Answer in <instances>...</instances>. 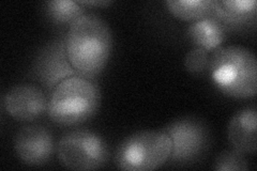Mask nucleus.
<instances>
[{"label": "nucleus", "mask_w": 257, "mask_h": 171, "mask_svg": "<svg viewBox=\"0 0 257 171\" xmlns=\"http://www.w3.org/2000/svg\"><path fill=\"white\" fill-rule=\"evenodd\" d=\"M64 47L77 74L93 78L108 62L112 50L111 30L99 15L85 12L70 25Z\"/></svg>", "instance_id": "1"}, {"label": "nucleus", "mask_w": 257, "mask_h": 171, "mask_svg": "<svg viewBox=\"0 0 257 171\" xmlns=\"http://www.w3.org/2000/svg\"><path fill=\"white\" fill-rule=\"evenodd\" d=\"M213 85L229 97H254L257 89V62L248 48L232 44L215 50L209 61Z\"/></svg>", "instance_id": "2"}, {"label": "nucleus", "mask_w": 257, "mask_h": 171, "mask_svg": "<svg viewBox=\"0 0 257 171\" xmlns=\"http://www.w3.org/2000/svg\"><path fill=\"white\" fill-rule=\"evenodd\" d=\"M100 102L99 87L92 78L76 74L62 80L53 89L47 113L59 125H79L95 115Z\"/></svg>", "instance_id": "3"}, {"label": "nucleus", "mask_w": 257, "mask_h": 171, "mask_svg": "<svg viewBox=\"0 0 257 171\" xmlns=\"http://www.w3.org/2000/svg\"><path fill=\"white\" fill-rule=\"evenodd\" d=\"M172 140L163 131L136 132L117 146L115 165L127 171H150L163 166L170 160Z\"/></svg>", "instance_id": "4"}, {"label": "nucleus", "mask_w": 257, "mask_h": 171, "mask_svg": "<svg viewBox=\"0 0 257 171\" xmlns=\"http://www.w3.org/2000/svg\"><path fill=\"white\" fill-rule=\"evenodd\" d=\"M60 164L70 170H95L106 165L108 145L89 129H74L64 134L57 144Z\"/></svg>", "instance_id": "5"}, {"label": "nucleus", "mask_w": 257, "mask_h": 171, "mask_svg": "<svg viewBox=\"0 0 257 171\" xmlns=\"http://www.w3.org/2000/svg\"><path fill=\"white\" fill-rule=\"evenodd\" d=\"M172 140L170 159L191 162L198 159L209 144V132L202 121L195 118L176 120L162 129Z\"/></svg>", "instance_id": "6"}, {"label": "nucleus", "mask_w": 257, "mask_h": 171, "mask_svg": "<svg viewBox=\"0 0 257 171\" xmlns=\"http://www.w3.org/2000/svg\"><path fill=\"white\" fill-rule=\"evenodd\" d=\"M16 156L27 166H43L54 153V138L48 129L41 125L24 126L14 137Z\"/></svg>", "instance_id": "7"}, {"label": "nucleus", "mask_w": 257, "mask_h": 171, "mask_svg": "<svg viewBox=\"0 0 257 171\" xmlns=\"http://www.w3.org/2000/svg\"><path fill=\"white\" fill-rule=\"evenodd\" d=\"M4 107L13 119L30 122L47 111L48 100L42 89L38 86L20 84L6 93Z\"/></svg>", "instance_id": "8"}, {"label": "nucleus", "mask_w": 257, "mask_h": 171, "mask_svg": "<svg viewBox=\"0 0 257 171\" xmlns=\"http://www.w3.org/2000/svg\"><path fill=\"white\" fill-rule=\"evenodd\" d=\"M34 71L40 83L52 90L62 80L77 74L68 59L64 39L53 41L43 48L38 56Z\"/></svg>", "instance_id": "9"}, {"label": "nucleus", "mask_w": 257, "mask_h": 171, "mask_svg": "<svg viewBox=\"0 0 257 171\" xmlns=\"http://www.w3.org/2000/svg\"><path fill=\"white\" fill-rule=\"evenodd\" d=\"M256 107L248 106L236 112L229 121L227 136L235 150L254 155L256 152Z\"/></svg>", "instance_id": "10"}, {"label": "nucleus", "mask_w": 257, "mask_h": 171, "mask_svg": "<svg viewBox=\"0 0 257 171\" xmlns=\"http://www.w3.org/2000/svg\"><path fill=\"white\" fill-rule=\"evenodd\" d=\"M210 16L219 21L225 29H240L250 26L256 18L255 0H213Z\"/></svg>", "instance_id": "11"}, {"label": "nucleus", "mask_w": 257, "mask_h": 171, "mask_svg": "<svg viewBox=\"0 0 257 171\" xmlns=\"http://www.w3.org/2000/svg\"><path fill=\"white\" fill-rule=\"evenodd\" d=\"M187 35L194 47L203 48L209 53L221 47L226 39V29L212 16H207L193 22L187 29Z\"/></svg>", "instance_id": "12"}, {"label": "nucleus", "mask_w": 257, "mask_h": 171, "mask_svg": "<svg viewBox=\"0 0 257 171\" xmlns=\"http://www.w3.org/2000/svg\"><path fill=\"white\" fill-rule=\"evenodd\" d=\"M165 5L175 18L195 22L210 16L213 0H167Z\"/></svg>", "instance_id": "13"}, {"label": "nucleus", "mask_w": 257, "mask_h": 171, "mask_svg": "<svg viewBox=\"0 0 257 171\" xmlns=\"http://www.w3.org/2000/svg\"><path fill=\"white\" fill-rule=\"evenodd\" d=\"M45 7L48 18L57 24L71 25L85 13L84 7L73 0H51Z\"/></svg>", "instance_id": "14"}, {"label": "nucleus", "mask_w": 257, "mask_h": 171, "mask_svg": "<svg viewBox=\"0 0 257 171\" xmlns=\"http://www.w3.org/2000/svg\"><path fill=\"white\" fill-rule=\"evenodd\" d=\"M213 169L218 171H246L248 165L244 154L234 149L220 153L214 159Z\"/></svg>", "instance_id": "15"}, {"label": "nucleus", "mask_w": 257, "mask_h": 171, "mask_svg": "<svg viewBox=\"0 0 257 171\" xmlns=\"http://www.w3.org/2000/svg\"><path fill=\"white\" fill-rule=\"evenodd\" d=\"M210 56L203 48L193 47L186 55L184 58V67L193 74H200L209 68Z\"/></svg>", "instance_id": "16"}, {"label": "nucleus", "mask_w": 257, "mask_h": 171, "mask_svg": "<svg viewBox=\"0 0 257 171\" xmlns=\"http://www.w3.org/2000/svg\"><path fill=\"white\" fill-rule=\"evenodd\" d=\"M80 6H108L111 4L109 0H78L77 2Z\"/></svg>", "instance_id": "17"}]
</instances>
